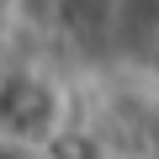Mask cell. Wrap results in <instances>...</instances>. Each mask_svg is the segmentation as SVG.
Instances as JSON below:
<instances>
[{"mask_svg":"<svg viewBox=\"0 0 159 159\" xmlns=\"http://www.w3.org/2000/svg\"><path fill=\"white\" fill-rule=\"evenodd\" d=\"M148 143H154V159H159V117H154V133H148Z\"/></svg>","mask_w":159,"mask_h":159,"instance_id":"cell-3","label":"cell"},{"mask_svg":"<svg viewBox=\"0 0 159 159\" xmlns=\"http://www.w3.org/2000/svg\"><path fill=\"white\" fill-rule=\"evenodd\" d=\"M58 138H64V85L43 69H6L0 74V143L53 154Z\"/></svg>","mask_w":159,"mask_h":159,"instance_id":"cell-1","label":"cell"},{"mask_svg":"<svg viewBox=\"0 0 159 159\" xmlns=\"http://www.w3.org/2000/svg\"><path fill=\"white\" fill-rule=\"evenodd\" d=\"M0 159H43V154H32V148H16V143H0Z\"/></svg>","mask_w":159,"mask_h":159,"instance_id":"cell-2","label":"cell"}]
</instances>
